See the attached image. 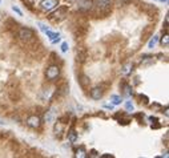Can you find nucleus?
<instances>
[{"instance_id":"19","label":"nucleus","mask_w":169,"mask_h":158,"mask_svg":"<svg viewBox=\"0 0 169 158\" xmlns=\"http://www.w3.org/2000/svg\"><path fill=\"white\" fill-rule=\"evenodd\" d=\"M157 41H158V37H157V36H153L152 39H150L149 44H148V48H150V49H152V48H154V45L157 44Z\"/></svg>"},{"instance_id":"5","label":"nucleus","mask_w":169,"mask_h":158,"mask_svg":"<svg viewBox=\"0 0 169 158\" xmlns=\"http://www.w3.org/2000/svg\"><path fill=\"white\" fill-rule=\"evenodd\" d=\"M60 76V67L56 64H51L46 71V78L48 81H55Z\"/></svg>"},{"instance_id":"15","label":"nucleus","mask_w":169,"mask_h":158,"mask_svg":"<svg viewBox=\"0 0 169 158\" xmlns=\"http://www.w3.org/2000/svg\"><path fill=\"white\" fill-rule=\"evenodd\" d=\"M160 43H161L162 48H168L169 47V35L167 32L162 35V37H161V40H160Z\"/></svg>"},{"instance_id":"16","label":"nucleus","mask_w":169,"mask_h":158,"mask_svg":"<svg viewBox=\"0 0 169 158\" xmlns=\"http://www.w3.org/2000/svg\"><path fill=\"white\" fill-rule=\"evenodd\" d=\"M68 139L71 142H76V139H77V133H76V130L75 129H71L69 130V133H68Z\"/></svg>"},{"instance_id":"11","label":"nucleus","mask_w":169,"mask_h":158,"mask_svg":"<svg viewBox=\"0 0 169 158\" xmlns=\"http://www.w3.org/2000/svg\"><path fill=\"white\" fill-rule=\"evenodd\" d=\"M79 84L83 89H88L89 88V84H91V78L87 76V74H80L79 76Z\"/></svg>"},{"instance_id":"17","label":"nucleus","mask_w":169,"mask_h":158,"mask_svg":"<svg viewBox=\"0 0 169 158\" xmlns=\"http://www.w3.org/2000/svg\"><path fill=\"white\" fill-rule=\"evenodd\" d=\"M110 101L113 102V105H120L121 104V97L117 96V94H112L110 96Z\"/></svg>"},{"instance_id":"20","label":"nucleus","mask_w":169,"mask_h":158,"mask_svg":"<svg viewBox=\"0 0 169 158\" xmlns=\"http://www.w3.org/2000/svg\"><path fill=\"white\" fill-rule=\"evenodd\" d=\"M53 114H55L53 109H51V110H48V112H47V116H46L47 122H52V120H53Z\"/></svg>"},{"instance_id":"1","label":"nucleus","mask_w":169,"mask_h":158,"mask_svg":"<svg viewBox=\"0 0 169 158\" xmlns=\"http://www.w3.org/2000/svg\"><path fill=\"white\" fill-rule=\"evenodd\" d=\"M7 94L11 101H19L21 97V90L19 86V81L16 78H11L7 82Z\"/></svg>"},{"instance_id":"7","label":"nucleus","mask_w":169,"mask_h":158,"mask_svg":"<svg viewBox=\"0 0 169 158\" xmlns=\"http://www.w3.org/2000/svg\"><path fill=\"white\" fill-rule=\"evenodd\" d=\"M88 57V51H87V48L84 47V45H80L77 47V49H76V61L79 64H83L84 61L87 60Z\"/></svg>"},{"instance_id":"25","label":"nucleus","mask_w":169,"mask_h":158,"mask_svg":"<svg viewBox=\"0 0 169 158\" xmlns=\"http://www.w3.org/2000/svg\"><path fill=\"white\" fill-rule=\"evenodd\" d=\"M131 0H120V6H125V4H128Z\"/></svg>"},{"instance_id":"10","label":"nucleus","mask_w":169,"mask_h":158,"mask_svg":"<svg viewBox=\"0 0 169 158\" xmlns=\"http://www.w3.org/2000/svg\"><path fill=\"white\" fill-rule=\"evenodd\" d=\"M104 94V90L101 86H95L93 89L91 90V98L92 100H100L101 97H103Z\"/></svg>"},{"instance_id":"14","label":"nucleus","mask_w":169,"mask_h":158,"mask_svg":"<svg viewBox=\"0 0 169 158\" xmlns=\"http://www.w3.org/2000/svg\"><path fill=\"white\" fill-rule=\"evenodd\" d=\"M132 69H133V64L132 63H128V64H124L123 65V69H121V72H123V74H129L131 72H132Z\"/></svg>"},{"instance_id":"9","label":"nucleus","mask_w":169,"mask_h":158,"mask_svg":"<svg viewBox=\"0 0 169 158\" xmlns=\"http://www.w3.org/2000/svg\"><path fill=\"white\" fill-rule=\"evenodd\" d=\"M92 7H93V0H80L79 2V10L83 12L89 11Z\"/></svg>"},{"instance_id":"13","label":"nucleus","mask_w":169,"mask_h":158,"mask_svg":"<svg viewBox=\"0 0 169 158\" xmlns=\"http://www.w3.org/2000/svg\"><path fill=\"white\" fill-rule=\"evenodd\" d=\"M120 88L124 90L123 93L125 94V96H129V94H132V92H131V85L129 84H127L125 81H123V84H120Z\"/></svg>"},{"instance_id":"3","label":"nucleus","mask_w":169,"mask_h":158,"mask_svg":"<svg viewBox=\"0 0 169 158\" xmlns=\"http://www.w3.org/2000/svg\"><path fill=\"white\" fill-rule=\"evenodd\" d=\"M68 16V6H61L59 7L55 12H52V14L48 16V19L53 23H60L61 20H64L65 17Z\"/></svg>"},{"instance_id":"4","label":"nucleus","mask_w":169,"mask_h":158,"mask_svg":"<svg viewBox=\"0 0 169 158\" xmlns=\"http://www.w3.org/2000/svg\"><path fill=\"white\" fill-rule=\"evenodd\" d=\"M17 36H19V39H20L21 41L29 43V41L33 40L35 32H33V29H31V28H28V27H21V28L19 29V32H17Z\"/></svg>"},{"instance_id":"6","label":"nucleus","mask_w":169,"mask_h":158,"mask_svg":"<svg viewBox=\"0 0 169 158\" xmlns=\"http://www.w3.org/2000/svg\"><path fill=\"white\" fill-rule=\"evenodd\" d=\"M59 6V0H41L40 2V8L43 11H52Z\"/></svg>"},{"instance_id":"22","label":"nucleus","mask_w":169,"mask_h":158,"mask_svg":"<svg viewBox=\"0 0 169 158\" xmlns=\"http://www.w3.org/2000/svg\"><path fill=\"white\" fill-rule=\"evenodd\" d=\"M68 43H63V44H61V52H67V51H68Z\"/></svg>"},{"instance_id":"2","label":"nucleus","mask_w":169,"mask_h":158,"mask_svg":"<svg viewBox=\"0 0 169 158\" xmlns=\"http://www.w3.org/2000/svg\"><path fill=\"white\" fill-rule=\"evenodd\" d=\"M112 0H93V7L96 8V11L99 14H109V11L112 10Z\"/></svg>"},{"instance_id":"21","label":"nucleus","mask_w":169,"mask_h":158,"mask_svg":"<svg viewBox=\"0 0 169 158\" xmlns=\"http://www.w3.org/2000/svg\"><path fill=\"white\" fill-rule=\"evenodd\" d=\"M125 108H127V110H129V112H133V104L131 102V101H128V102L125 104Z\"/></svg>"},{"instance_id":"12","label":"nucleus","mask_w":169,"mask_h":158,"mask_svg":"<svg viewBox=\"0 0 169 158\" xmlns=\"http://www.w3.org/2000/svg\"><path fill=\"white\" fill-rule=\"evenodd\" d=\"M46 35L48 36V39H50V41H51L52 44L60 41V35L57 33V32H51L50 29H47V31H46Z\"/></svg>"},{"instance_id":"26","label":"nucleus","mask_w":169,"mask_h":158,"mask_svg":"<svg viewBox=\"0 0 169 158\" xmlns=\"http://www.w3.org/2000/svg\"><path fill=\"white\" fill-rule=\"evenodd\" d=\"M156 2H160V3H167L168 0H156Z\"/></svg>"},{"instance_id":"8","label":"nucleus","mask_w":169,"mask_h":158,"mask_svg":"<svg viewBox=\"0 0 169 158\" xmlns=\"http://www.w3.org/2000/svg\"><path fill=\"white\" fill-rule=\"evenodd\" d=\"M27 125L29 126V128H32V129H37L40 128V125H41V120H40V117L36 116V114H31L27 117Z\"/></svg>"},{"instance_id":"24","label":"nucleus","mask_w":169,"mask_h":158,"mask_svg":"<svg viewBox=\"0 0 169 158\" xmlns=\"http://www.w3.org/2000/svg\"><path fill=\"white\" fill-rule=\"evenodd\" d=\"M37 25H39V27H40V29H41V31H43V32H46V31L48 29V28H47V27H46V25H44L43 23H39Z\"/></svg>"},{"instance_id":"18","label":"nucleus","mask_w":169,"mask_h":158,"mask_svg":"<svg viewBox=\"0 0 169 158\" xmlns=\"http://www.w3.org/2000/svg\"><path fill=\"white\" fill-rule=\"evenodd\" d=\"M76 157H80V158H84V157H87V152H85V149H84L83 146L76 150Z\"/></svg>"},{"instance_id":"23","label":"nucleus","mask_w":169,"mask_h":158,"mask_svg":"<svg viewBox=\"0 0 169 158\" xmlns=\"http://www.w3.org/2000/svg\"><path fill=\"white\" fill-rule=\"evenodd\" d=\"M12 11H13V12H16V14L19 15V16H21V15H23V14H21V11H20V10H19V8H17V7H15V6L12 7Z\"/></svg>"}]
</instances>
